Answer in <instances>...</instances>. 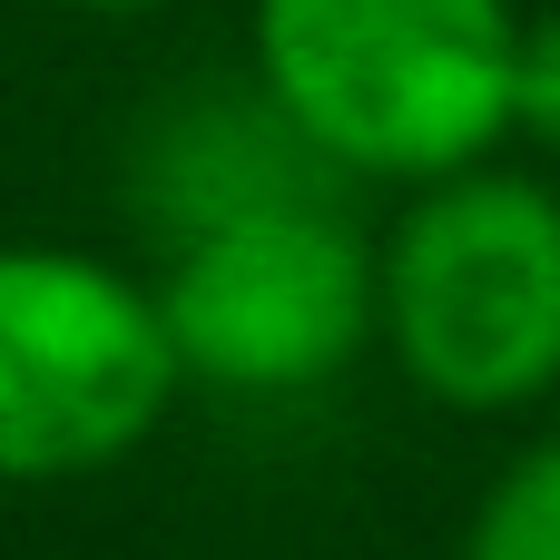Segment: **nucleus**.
Instances as JSON below:
<instances>
[{"instance_id":"39448f33","label":"nucleus","mask_w":560,"mask_h":560,"mask_svg":"<svg viewBox=\"0 0 560 560\" xmlns=\"http://www.w3.org/2000/svg\"><path fill=\"white\" fill-rule=\"evenodd\" d=\"M463 560H560V443H532L472 512Z\"/></svg>"},{"instance_id":"7ed1b4c3","label":"nucleus","mask_w":560,"mask_h":560,"mask_svg":"<svg viewBox=\"0 0 560 560\" xmlns=\"http://www.w3.org/2000/svg\"><path fill=\"white\" fill-rule=\"evenodd\" d=\"M177 374L226 394L335 384L384 325V256L325 197H256L207 217L158 285Z\"/></svg>"},{"instance_id":"20e7f679","label":"nucleus","mask_w":560,"mask_h":560,"mask_svg":"<svg viewBox=\"0 0 560 560\" xmlns=\"http://www.w3.org/2000/svg\"><path fill=\"white\" fill-rule=\"evenodd\" d=\"M177 384L158 285L79 246H0V482L108 472Z\"/></svg>"},{"instance_id":"0eeeda50","label":"nucleus","mask_w":560,"mask_h":560,"mask_svg":"<svg viewBox=\"0 0 560 560\" xmlns=\"http://www.w3.org/2000/svg\"><path fill=\"white\" fill-rule=\"evenodd\" d=\"M89 10H158V0H89Z\"/></svg>"},{"instance_id":"f03ea898","label":"nucleus","mask_w":560,"mask_h":560,"mask_svg":"<svg viewBox=\"0 0 560 560\" xmlns=\"http://www.w3.org/2000/svg\"><path fill=\"white\" fill-rule=\"evenodd\" d=\"M384 335L404 374L463 413L560 384V197L502 167L423 177L384 246Z\"/></svg>"},{"instance_id":"f257e3e1","label":"nucleus","mask_w":560,"mask_h":560,"mask_svg":"<svg viewBox=\"0 0 560 560\" xmlns=\"http://www.w3.org/2000/svg\"><path fill=\"white\" fill-rule=\"evenodd\" d=\"M512 0H256V79L354 177H453L512 128Z\"/></svg>"},{"instance_id":"423d86ee","label":"nucleus","mask_w":560,"mask_h":560,"mask_svg":"<svg viewBox=\"0 0 560 560\" xmlns=\"http://www.w3.org/2000/svg\"><path fill=\"white\" fill-rule=\"evenodd\" d=\"M512 128L560 158V10L522 20V39H512Z\"/></svg>"}]
</instances>
